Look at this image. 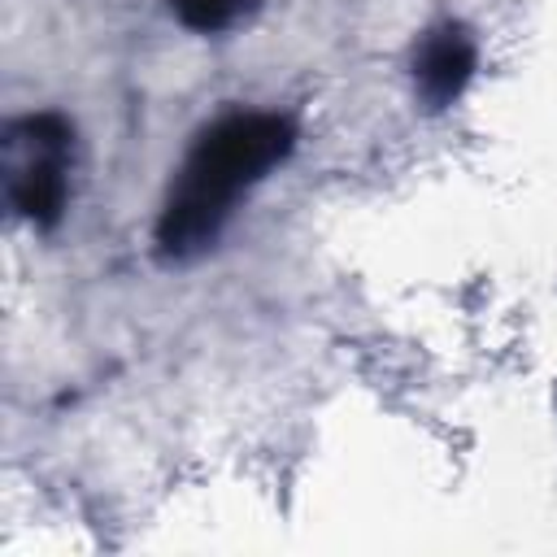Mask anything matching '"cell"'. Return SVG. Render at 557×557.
<instances>
[{
    "label": "cell",
    "instance_id": "cell-4",
    "mask_svg": "<svg viewBox=\"0 0 557 557\" xmlns=\"http://www.w3.org/2000/svg\"><path fill=\"white\" fill-rule=\"evenodd\" d=\"M174 17L196 30V35H218V30H231L235 22H244L257 0H170Z\"/></svg>",
    "mask_w": 557,
    "mask_h": 557
},
{
    "label": "cell",
    "instance_id": "cell-3",
    "mask_svg": "<svg viewBox=\"0 0 557 557\" xmlns=\"http://www.w3.org/2000/svg\"><path fill=\"white\" fill-rule=\"evenodd\" d=\"M474 65H479V44L470 35L466 22H435L418 35L413 44V87H418V100L426 109H448L466 83L474 78Z\"/></svg>",
    "mask_w": 557,
    "mask_h": 557
},
{
    "label": "cell",
    "instance_id": "cell-2",
    "mask_svg": "<svg viewBox=\"0 0 557 557\" xmlns=\"http://www.w3.org/2000/svg\"><path fill=\"white\" fill-rule=\"evenodd\" d=\"M9 148L13 152H26L13 174H9V200L13 209L39 226V231H52L65 213V200H70V148H74V126L65 113H26L17 122H9L4 131Z\"/></svg>",
    "mask_w": 557,
    "mask_h": 557
},
{
    "label": "cell",
    "instance_id": "cell-1",
    "mask_svg": "<svg viewBox=\"0 0 557 557\" xmlns=\"http://www.w3.org/2000/svg\"><path fill=\"white\" fill-rule=\"evenodd\" d=\"M292 148H296V117L287 113L231 109L213 117L191 139L161 200L157 213L161 261H191L205 248H213L235 213V200L248 187H257L274 165H283Z\"/></svg>",
    "mask_w": 557,
    "mask_h": 557
}]
</instances>
